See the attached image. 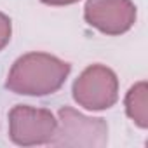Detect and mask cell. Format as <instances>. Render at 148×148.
<instances>
[{
  "mask_svg": "<svg viewBox=\"0 0 148 148\" xmlns=\"http://www.w3.org/2000/svg\"><path fill=\"white\" fill-rule=\"evenodd\" d=\"M71 71L70 63L47 54L28 52L14 61L9 70L5 87L21 96H49L58 92Z\"/></svg>",
  "mask_w": 148,
  "mask_h": 148,
  "instance_id": "1",
  "label": "cell"
},
{
  "mask_svg": "<svg viewBox=\"0 0 148 148\" xmlns=\"http://www.w3.org/2000/svg\"><path fill=\"white\" fill-rule=\"evenodd\" d=\"M108 143V124L99 117H87L70 106L58 112V129L51 146L103 148Z\"/></svg>",
  "mask_w": 148,
  "mask_h": 148,
  "instance_id": "2",
  "label": "cell"
},
{
  "mask_svg": "<svg viewBox=\"0 0 148 148\" xmlns=\"http://www.w3.org/2000/svg\"><path fill=\"white\" fill-rule=\"evenodd\" d=\"M71 92L73 99L86 110H108L119 99L117 73L105 64H91L73 82Z\"/></svg>",
  "mask_w": 148,
  "mask_h": 148,
  "instance_id": "3",
  "label": "cell"
},
{
  "mask_svg": "<svg viewBox=\"0 0 148 148\" xmlns=\"http://www.w3.org/2000/svg\"><path fill=\"white\" fill-rule=\"evenodd\" d=\"M58 129V120L51 110L16 105L9 112V138L18 146L49 145Z\"/></svg>",
  "mask_w": 148,
  "mask_h": 148,
  "instance_id": "4",
  "label": "cell"
},
{
  "mask_svg": "<svg viewBox=\"0 0 148 148\" xmlns=\"http://www.w3.org/2000/svg\"><path fill=\"white\" fill-rule=\"evenodd\" d=\"M136 16L132 0H87L84 7L86 23L110 37L127 33L136 23Z\"/></svg>",
  "mask_w": 148,
  "mask_h": 148,
  "instance_id": "5",
  "label": "cell"
},
{
  "mask_svg": "<svg viewBox=\"0 0 148 148\" xmlns=\"http://www.w3.org/2000/svg\"><path fill=\"white\" fill-rule=\"evenodd\" d=\"M125 113L141 129L148 127V86L145 80L136 82L125 94Z\"/></svg>",
  "mask_w": 148,
  "mask_h": 148,
  "instance_id": "6",
  "label": "cell"
},
{
  "mask_svg": "<svg viewBox=\"0 0 148 148\" xmlns=\"http://www.w3.org/2000/svg\"><path fill=\"white\" fill-rule=\"evenodd\" d=\"M11 35H12L11 18L5 16L4 12H0V51L5 49V45L11 42Z\"/></svg>",
  "mask_w": 148,
  "mask_h": 148,
  "instance_id": "7",
  "label": "cell"
},
{
  "mask_svg": "<svg viewBox=\"0 0 148 148\" xmlns=\"http://www.w3.org/2000/svg\"><path fill=\"white\" fill-rule=\"evenodd\" d=\"M42 4L45 5H54V7H59V5H70V4H75L79 0H40Z\"/></svg>",
  "mask_w": 148,
  "mask_h": 148,
  "instance_id": "8",
  "label": "cell"
}]
</instances>
